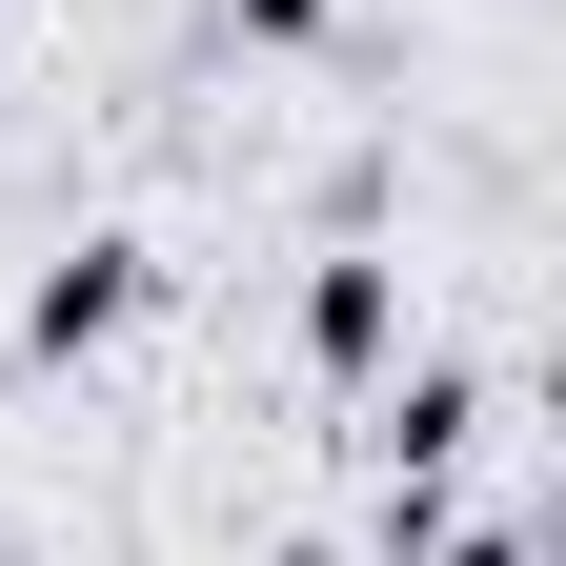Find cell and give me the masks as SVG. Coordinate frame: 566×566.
I'll use <instances>...</instances> for the list:
<instances>
[{"mask_svg":"<svg viewBox=\"0 0 566 566\" xmlns=\"http://www.w3.org/2000/svg\"><path fill=\"white\" fill-rule=\"evenodd\" d=\"M304 344H324L344 385H365V365H385V263H324V304H304Z\"/></svg>","mask_w":566,"mask_h":566,"instance_id":"2","label":"cell"},{"mask_svg":"<svg viewBox=\"0 0 566 566\" xmlns=\"http://www.w3.org/2000/svg\"><path fill=\"white\" fill-rule=\"evenodd\" d=\"M122 304H142V243H61V263H41V304H21V344H41V365H82Z\"/></svg>","mask_w":566,"mask_h":566,"instance_id":"1","label":"cell"},{"mask_svg":"<svg viewBox=\"0 0 566 566\" xmlns=\"http://www.w3.org/2000/svg\"><path fill=\"white\" fill-rule=\"evenodd\" d=\"M324 21V0H223V41H304Z\"/></svg>","mask_w":566,"mask_h":566,"instance_id":"3","label":"cell"}]
</instances>
